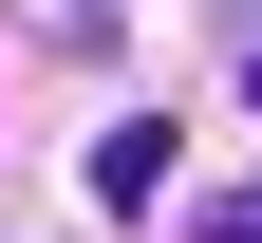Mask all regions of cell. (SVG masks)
I'll return each mask as SVG.
<instances>
[{
  "label": "cell",
  "instance_id": "6da1fadb",
  "mask_svg": "<svg viewBox=\"0 0 262 243\" xmlns=\"http://www.w3.org/2000/svg\"><path fill=\"white\" fill-rule=\"evenodd\" d=\"M206 243H262V187H244V206H225V225H206Z\"/></svg>",
  "mask_w": 262,
  "mask_h": 243
}]
</instances>
